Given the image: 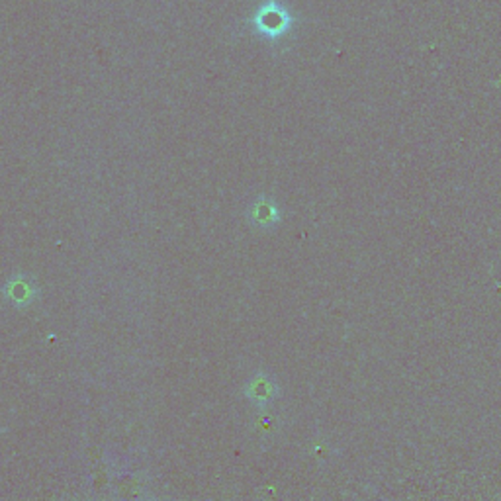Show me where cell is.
Segmentation results:
<instances>
[{
  "label": "cell",
  "mask_w": 501,
  "mask_h": 501,
  "mask_svg": "<svg viewBox=\"0 0 501 501\" xmlns=\"http://www.w3.org/2000/svg\"><path fill=\"white\" fill-rule=\"evenodd\" d=\"M259 24L264 30H271V33H276V31H280L284 28V16H282L280 12L274 14L272 10H264L261 14V18H259Z\"/></svg>",
  "instance_id": "6da1fadb"
}]
</instances>
